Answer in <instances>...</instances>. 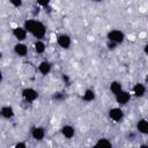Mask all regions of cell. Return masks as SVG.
Returning <instances> with one entry per match:
<instances>
[{"label": "cell", "instance_id": "277c9868", "mask_svg": "<svg viewBox=\"0 0 148 148\" xmlns=\"http://www.w3.org/2000/svg\"><path fill=\"white\" fill-rule=\"evenodd\" d=\"M22 96L27 102H34L35 99H37L38 97V92L37 90H35L34 88H25L22 91Z\"/></svg>", "mask_w": 148, "mask_h": 148}, {"label": "cell", "instance_id": "ffe728a7", "mask_svg": "<svg viewBox=\"0 0 148 148\" xmlns=\"http://www.w3.org/2000/svg\"><path fill=\"white\" fill-rule=\"evenodd\" d=\"M9 2H10L14 7H16V8H18V7L22 6V0H9Z\"/></svg>", "mask_w": 148, "mask_h": 148}, {"label": "cell", "instance_id": "52a82bcc", "mask_svg": "<svg viewBox=\"0 0 148 148\" xmlns=\"http://www.w3.org/2000/svg\"><path fill=\"white\" fill-rule=\"evenodd\" d=\"M57 42H58L59 46L62 47V49H68L71 46V37L68 35H66V34L59 35L58 38H57Z\"/></svg>", "mask_w": 148, "mask_h": 148}, {"label": "cell", "instance_id": "9a60e30c", "mask_svg": "<svg viewBox=\"0 0 148 148\" xmlns=\"http://www.w3.org/2000/svg\"><path fill=\"white\" fill-rule=\"evenodd\" d=\"M123 90V86L120 82L118 81H113L110 83V91L113 94V95H117L118 92H120Z\"/></svg>", "mask_w": 148, "mask_h": 148}, {"label": "cell", "instance_id": "7c38bea8", "mask_svg": "<svg viewBox=\"0 0 148 148\" xmlns=\"http://www.w3.org/2000/svg\"><path fill=\"white\" fill-rule=\"evenodd\" d=\"M133 92L136 97H142L146 92V87L143 83H136L134 87H133Z\"/></svg>", "mask_w": 148, "mask_h": 148}, {"label": "cell", "instance_id": "7a4b0ae2", "mask_svg": "<svg viewBox=\"0 0 148 148\" xmlns=\"http://www.w3.org/2000/svg\"><path fill=\"white\" fill-rule=\"evenodd\" d=\"M108 39H109V42H113L116 44H119V43L124 42L125 35L120 30H111L108 32Z\"/></svg>", "mask_w": 148, "mask_h": 148}, {"label": "cell", "instance_id": "44dd1931", "mask_svg": "<svg viewBox=\"0 0 148 148\" xmlns=\"http://www.w3.org/2000/svg\"><path fill=\"white\" fill-rule=\"evenodd\" d=\"M36 2L40 6H47L50 3V0H36Z\"/></svg>", "mask_w": 148, "mask_h": 148}, {"label": "cell", "instance_id": "3957f363", "mask_svg": "<svg viewBox=\"0 0 148 148\" xmlns=\"http://www.w3.org/2000/svg\"><path fill=\"white\" fill-rule=\"evenodd\" d=\"M109 117L116 121V123H119L123 120L124 118V111L120 109V108H112L109 110Z\"/></svg>", "mask_w": 148, "mask_h": 148}, {"label": "cell", "instance_id": "5b68a950", "mask_svg": "<svg viewBox=\"0 0 148 148\" xmlns=\"http://www.w3.org/2000/svg\"><path fill=\"white\" fill-rule=\"evenodd\" d=\"M116 96V101H117V103L118 104H120V105H125V104H127L128 102H130V99H131V95H130V92H127L126 90H121L120 92H118L117 95H114Z\"/></svg>", "mask_w": 148, "mask_h": 148}, {"label": "cell", "instance_id": "5bb4252c", "mask_svg": "<svg viewBox=\"0 0 148 148\" xmlns=\"http://www.w3.org/2000/svg\"><path fill=\"white\" fill-rule=\"evenodd\" d=\"M136 128H138L139 132H141V133L148 135V120H146V119L140 120V121L136 124Z\"/></svg>", "mask_w": 148, "mask_h": 148}, {"label": "cell", "instance_id": "cb8c5ba5", "mask_svg": "<svg viewBox=\"0 0 148 148\" xmlns=\"http://www.w3.org/2000/svg\"><path fill=\"white\" fill-rule=\"evenodd\" d=\"M146 83H148V75L146 76Z\"/></svg>", "mask_w": 148, "mask_h": 148}, {"label": "cell", "instance_id": "8992f818", "mask_svg": "<svg viewBox=\"0 0 148 148\" xmlns=\"http://www.w3.org/2000/svg\"><path fill=\"white\" fill-rule=\"evenodd\" d=\"M27 32L28 31L24 29V27H16L13 29V35L18 42H22L27 38Z\"/></svg>", "mask_w": 148, "mask_h": 148}, {"label": "cell", "instance_id": "2e32d148", "mask_svg": "<svg viewBox=\"0 0 148 148\" xmlns=\"http://www.w3.org/2000/svg\"><path fill=\"white\" fill-rule=\"evenodd\" d=\"M34 47H35V51H36L37 53H43V52L45 51V49H46L45 44H44L42 40H39V39H38L37 42H35Z\"/></svg>", "mask_w": 148, "mask_h": 148}, {"label": "cell", "instance_id": "6da1fadb", "mask_svg": "<svg viewBox=\"0 0 148 148\" xmlns=\"http://www.w3.org/2000/svg\"><path fill=\"white\" fill-rule=\"evenodd\" d=\"M31 34H32L34 37H36L37 39H42V38L45 36V34H46V27H45L44 23H42L40 21H37V20H36Z\"/></svg>", "mask_w": 148, "mask_h": 148}, {"label": "cell", "instance_id": "e0dca14e", "mask_svg": "<svg viewBox=\"0 0 148 148\" xmlns=\"http://www.w3.org/2000/svg\"><path fill=\"white\" fill-rule=\"evenodd\" d=\"M95 146H97V147H112V143L108 139L101 138V139L97 140V142L95 143Z\"/></svg>", "mask_w": 148, "mask_h": 148}, {"label": "cell", "instance_id": "4fadbf2b", "mask_svg": "<svg viewBox=\"0 0 148 148\" xmlns=\"http://www.w3.org/2000/svg\"><path fill=\"white\" fill-rule=\"evenodd\" d=\"M1 116L6 119H10L14 117V110L12 106L9 105H6V106H2L1 108Z\"/></svg>", "mask_w": 148, "mask_h": 148}, {"label": "cell", "instance_id": "d6986e66", "mask_svg": "<svg viewBox=\"0 0 148 148\" xmlns=\"http://www.w3.org/2000/svg\"><path fill=\"white\" fill-rule=\"evenodd\" d=\"M35 22H36V20H27L25 22H24V29L28 31V32H30L31 34V31H32V29H34V25H35Z\"/></svg>", "mask_w": 148, "mask_h": 148}, {"label": "cell", "instance_id": "ac0fdd59", "mask_svg": "<svg viewBox=\"0 0 148 148\" xmlns=\"http://www.w3.org/2000/svg\"><path fill=\"white\" fill-rule=\"evenodd\" d=\"M94 98H95V92H94V90L87 89V90L84 91V94H83V99L87 101V102H91Z\"/></svg>", "mask_w": 148, "mask_h": 148}, {"label": "cell", "instance_id": "603a6c76", "mask_svg": "<svg viewBox=\"0 0 148 148\" xmlns=\"http://www.w3.org/2000/svg\"><path fill=\"white\" fill-rule=\"evenodd\" d=\"M143 51H145V53L148 56V43L145 45V47H143Z\"/></svg>", "mask_w": 148, "mask_h": 148}, {"label": "cell", "instance_id": "ba28073f", "mask_svg": "<svg viewBox=\"0 0 148 148\" xmlns=\"http://www.w3.org/2000/svg\"><path fill=\"white\" fill-rule=\"evenodd\" d=\"M31 136H32L35 140H37V141L43 140L44 136H45V131H44V128H43V127H39V126L32 127V128H31Z\"/></svg>", "mask_w": 148, "mask_h": 148}, {"label": "cell", "instance_id": "d4e9b609", "mask_svg": "<svg viewBox=\"0 0 148 148\" xmlns=\"http://www.w3.org/2000/svg\"><path fill=\"white\" fill-rule=\"evenodd\" d=\"M94 1H97L98 2V1H102V0H94Z\"/></svg>", "mask_w": 148, "mask_h": 148}, {"label": "cell", "instance_id": "30bf717a", "mask_svg": "<svg viewBox=\"0 0 148 148\" xmlns=\"http://www.w3.org/2000/svg\"><path fill=\"white\" fill-rule=\"evenodd\" d=\"M61 134H62L65 138L71 139V138L74 136V134H75V130H74V127L71 126V125H65V126L61 127Z\"/></svg>", "mask_w": 148, "mask_h": 148}, {"label": "cell", "instance_id": "8fae6325", "mask_svg": "<svg viewBox=\"0 0 148 148\" xmlns=\"http://www.w3.org/2000/svg\"><path fill=\"white\" fill-rule=\"evenodd\" d=\"M38 71L42 75H47L51 72V64L49 61H42L38 66Z\"/></svg>", "mask_w": 148, "mask_h": 148}, {"label": "cell", "instance_id": "7402d4cb", "mask_svg": "<svg viewBox=\"0 0 148 148\" xmlns=\"http://www.w3.org/2000/svg\"><path fill=\"white\" fill-rule=\"evenodd\" d=\"M15 147H16V148H25V147H27V145H25V143H23V142H18V143H16V145H15Z\"/></svg>", "mask_w": 148, "mask_h": 148}, {"label": "cell", "instance_id": "9c48e42d", "mask_svg": "<svg viewBox=\"0 0 148 148\" xmlns=\"http://www.w3.org/2000/svg\"><path fill=\"white\" fill-rule=\"evenodd\" d=\"M14 52H15L18 57H24V56L28 53V47H27L25 44L18 42V43L15 44V46H14Z\"/></svg>", "mask_w": 148, "mask_h": 148}]
</instances>
